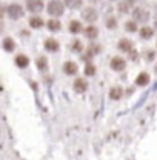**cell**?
<instances>
[{
	"mask_svg": "<svg viewBox=\"0 0 157 160\" xmlns=\"http://www.w3.org/2000/svg\"><path fill=\"white\" fill-rule=\"evenodd\" d=\"M133 17H134V22H142V23H146L149 20V12L143 8H136L133 11Z\"/></svg>",
	"mask_w": 157,
	"mask_h": 160,
	"instance_id": "8",
	"label": "cell"
},
{
	"mask_svg": "<svg viewBox=\"0 0 157 160\" xmlns=\"http://www.w3.org/2000/svg\"><path fill=\"white\" fill-rule=\"evenodd\" d=\"M19 34H20V36H25V37H28V36H29V32H28L26 29H22V31H20Z\"/></svg>",
	"mask_w": 157,
	"mask_h": 160,
	"instance_id": "31",
	"label": "cell"
},
{
	"mask_svg": "<svg viewBox=\"0 0 157 160\" xmlns=\"http://www.w3.org/2000/svg\"><path fill=\"white\" fill-rule=\"evenodd\" d=\"M109 68L113 69V71H123L125 68H126V60L123 59V57H120V56H114L113 59L109 60Z\"/></svg>",
	"mask_w": 157,
	"mask_h": 160,
	"instance_id": "4",
	"label": "cell"
},
{
	"mask_svg": "<svg viewBox=\"0 0 157 160\" xmlns=\"http://www.w3.org/2000/svg\"><path fill=\"white\" fill-rule=\"evenodd\" d=\"M125 29H126L128 32H136V31H137V23H136L134 20H129V22L125 23Z\"/></svg>",
	"mask_w": 157,
	"mask_h": 160,
	"instance_id": "27",
	"label": "cell"
},
{
	"mask_svg": "<svg viewBox=\"0 0 157 160\" xmlns=\"http://www.w3.org/2000/svg\"><path fill=\"white\" fill-rule=\"evenodd\" d=\"M149 83V74L148 72H140L136 77V85L137 86H146Z\"/></svg>",
	"mask_w": 157,
	"mask_h": 160,
	"instance_id": "22",
	"label": "cell"
},
{
	"mask_svg": "<svg viewBox=\"0 0 157 160\" xmlns=\"http://www.w3.org/2000/svg\"><path fill=\"white\" fill-rule=\"evenodd\" d=\"M97 17H99L97 9L93 8V6H88V8H85L82 11V19L85 20V22H88V23H91V25L97 20Z\"/></svg>",
	"mask_w": 157,
	"mask_h": 160,
	"instance_id": "3",
	"label": "cell"
},
{
	"mask_svg": "<svg viewBox=\"0 0 157 160\" xmlns=\"http://www.w3.org/2000/svg\"><path fill=\"white\" fill-rule=\"evenodd\" d=\"M3 29H5V26H3V23H2V22H0V34H2V32H3Z\"/></svg>",
	"mask_w": 157,
	"mask_h": 160,
	"instance_id": "32",
	"label": "cell"
},
{
	"mask_svg": "<svg viewBox=\"0 0 157 160\" xmlns=\"http://www.w3.org/2000/svg\"><path fill=\"white\" fill-rule=\"evenodd\" d=\"M43 0H26V9L31 12V14H34V16H37L40 11L43 9Z\"/></svg>",
	"mask_w": 157,
	"mask_h": 160,
	"instance_id": "5",
	"label": "cell"
},
{
	"mask_svg": "<svg viewBox=\"0 0 157 160\" xmlns=\"http://www.w3.org/2000/svg\"><path fill=\"white\" fill-rule=\"evenodd\" d=\"M83 0H63V5L65 8H69V9H78L82 6Z\"/></svg>",
	"mask_w": 157,
	"mask_h": 160,
	"instance_id": "24",
	"label": "cell"
},
{
	"mask_svg": "<svg viewBox=\"0 0 157 160\" xmlns=\"http://www.w3.org/2000/svg\"><path fill=\"white\" fill-rule=\"evenodd\" d=\"M128 54H129V59H131V60H137L139 54H137V51H136V49H131Z\"/></svg>",
	"mask_w": 157,
	"mask_h": 160,
	"instance_id": "29",
	"label": "cell"
},
{
	"mask_svg": "<svg viewBox=\"0 0 157 160\" xmlns=\"http://www.w3.org/2000/svg\"><path fill=\"white\" fill-rule=\"evenodd\" d=\"M14 63H16V66L20 68V69H26V68L29 66V57H28L26 54H17L16 59H14Z\"/></svg>",
	"mask_w": 157,
	"mask_h": 160,
	"instance_id": "11",
	"label": "cell"
},
{
	"mask_svg": "<svg viewBox=\"0 0 157 160\" xmlns=\"http://www.w3.org/2000/svg\"><path fill=\"white\" fill-rule=\"evenodd\" d=\"M45 26H46L48 31H51V32H59L60 29H62V23H60V20H57V19L48 20V22L45 23Z\"/></svg>",
	"mask_w": 157,
	"mask_h": 160,
	"instance_id": "16",
	"label": "cell"
},
{
	"mask_svg": "<svg viewBox=\"0 0 157 160\" xmlns=\"http://www.w3.org/2000/svg\"><path fill=\"white\" fill-rule=\"evenodd\" d=\"M6 14H8V17L11 20H19L23 17L25 11H23V6L22 5H19V3H11L6 8Z\"/></svg>",
	"mask_w": 157,
	"mask_h": 160,
	"instance_id": "2",
	"label": "cell"
},
{
	"mask_svg": "<svg viewBox=\"0 0 157 160\" xmlns=\"http://www.w3.org/2000/svg\"><path fill=\"white\" fill-rule=\"evenodd\" d=\"M73 89L77 92V94H83L88 91V82L83 79V77H77L73 83Z\"/></svg>",
	"mask_w": 157,
	"mask_h": 160,
	"instance_id": "9",
	"label": "cell"
},
{
	"mask_svg": "<svg viewBox=\"0 0 157 160\" xmlns=\"http://www.w3.org/2000/svg\"><path fill=\"white\" fill-rule=\"evenodd\" d=\"M96 72H97V68H96V65H94V63H86V65H85L83 74H85L86 77H94V76H96Z\"/></svg>",
	"mask_w": 157,
	"mask_h": 160,
	"instance_id": "23",
	"label": "cell"
},
{
	"mask_svg": "<svg viewBox=\"0 0 157 160\" xmlns=\"http://www.w3.org/2000/svg\"><path fill=\"white\" fill-rule=\"evenodd\" d=\"M5 14H6V9H5V8L0 5V20L3 19V16H5Z\"/></svg>",
	"mask_w": 157,
	"mask_h": 160,
	"instance_id": "30",
	"label": "cell"
},
{
	"mask_svg": "<svg viewBox=\"0 0 157 160\" xmlns=\"http://www.w3.org/2000/svg\"><path fill=\"white\" fill-rule=\"evenodd\" d=\"M105 26L108 28V29H116L117 28V19L116 17H108V19L105 20Z\"/></svg>",
	"mask_w": 157,
	"mask_h": 160,
	"instance_id": "26",
	"label": "cell"
},
{
	"mask_svg": "<svg viewBox=\"0 0 157 160\" xmlns=\"http://www.w3.org/2000/svg\"><path fill=\"white\" fill-rule=\"evenodd\" d=\"M117 48L122 52H129L131 49H134V43L129 39H120L117 43Z\"/></svg>",
	"mask_w": 157,
	"mask_h": 160,
	"instance_id": "12",
	"label": "cell"
},
{
	"mask_svg": "<svg viewBox=\"0 0 157 160\" xmlns=\"http://www.w3.org/2000/svg\"><path fill=\"white\" fill-rule=\"evenodd\" d=\"M69 51H71V52H76V54H80L82 51H85V49H83V43L78 39H74L69 43Z\"/></svg>",
	"mask_w": 157,
	"mask_h": 160,
	"instance_id": "19",
	"label": "cell"
},
{
	"mask_svg": "<svg viewBox=\"0 0 157 160\" xmlns=\"http://www.w3.org/2000/svg\"><path fill=\"white\" fill-rule=\"evenodd\" d=\"M123 97V88L120 86H113L109 89V99L111 100H120Z\"/></svg>",
	"mask_w": 157,
	"mask_h": 160,
	"instance_id": "18",
	"label": "cell"
},
{
	"mask_svg": "<svg viewBox=\"0 0 157 160\" xmlns=\"http://www.w3.org/2000/svg\"><path fill=\"white\" fill-rule=\"evenodd\" d=\"M46 11L53 17H62L65 14V5L60 0H51L48 3V6H46Z\"/></svg>",
	"mask_w": 157,
	"mask_h": 160,
	"instance_id": "1",
	"label": "cell"
},
{
	"mask_svg": "<svg viewBox=\"0 0 157 160\" xmlns=\"http://www.w3.org/2000/svg\"><path fill=\"white\" fill-rule=\"evenodd\" d=\"M43 48H45V51L54 54V52H57L60 49V43L54 37H48V39H45V42H43Z\"/></svg>",
	"mask_w": 157,
	"mask_h": 160,
	"instance_id": "7",
	"label": "cell"
},
{
	"mask_svg": "<svg viewBox=\"0 0 157 160\" xmlns=\"http://www.w3.org/2000/svg\"><path fill=\"white\" fill-rule=\"evenodd\" d=\"M2 48H3V51H6V52H14V51H16V42H14V39L5 37V39L2 40Z\"/></svg>",
	"mask_w": 157,
	"mask_h": 160,
	"instance_id": "14",
	"label": "cell"
},
{
	"mask_svg": "<svg viewBox=\"0 0 157 160\" xmlns=\"http://www.w3.org/2000/svg\"><path fill=\"white\" fill-rule=\"evenodd\" d=\"M154 57H156V52H154L153 49H146V51H145V59L148 60V62L154 60Z\"/></svg>",
	"mask_w": 157,
	"mask_h": 160,
	"instance_id": "28",
	"label": "cell"
},
{
	"mask_svg": "<svg viewBox=\"0 0 157 160\" xmlns=\"http://www.w3.org/2000/svg\"><path fill=\"white\" fill-rule=\"evenodd\" d=\"M86 52H89V54L94 57V56H97V54L102 52V46H100V45H96V43H91V45L86 48Z\"/></svg>",
	"mask_w": 157,
	"mask_h": 160,
	"instance_id": "25",
	"label": "cell"
},
{
	"mask_svg": "<svg viewBox=\"0 0 157 160\" xmlns=\"http://www.w3.org/2000/svg\"><path fill=\"white\" fill-rule=\"evenodd\" d=\"M154 71H156V74H157V63H156V66H154Z\"/></svg>",
	"mask_w": 157,
	"mask_h": 160,
	"instance_id": "34",
	"label": "cell"
},
{
	"mask_svg": "<svg viewBox=\"0 0 157 160\" xmlns=\"http://www.w3.org/2000/svg\"><path fill=\"white\" fill-rule=\"evenodd\" d=\"M89 2H91V3H97L99 0H89Z\"/></svg>",
	"mask_w": 157,
	"mask_h": 160,
	"instance_id": "33",
	"label": "cell"
},
{
	"mask_svg": "<svg viewBox=\"0 0 157 160\" xmlns=\"http://www.w3.org/2000/svg\"><path fill=\"white\" fill-rule=\"evenodd\" d=\"M133 5H134V0H122V2L119 3L117 11L120 14H128V12L131 11Z\"/></svg>",
	"mask_w": 157,
	"mask_h": 160,
	"instance_id": "13",
	"label": "cell"
},
{
	"mask_svg": "<svg viewBox=\"0 0 157 160\" xmlns=\"http://www.w3.org/2000/svg\"><path fill=\"white\" fill-rule=\"evenodd\" d=\"M139 34H140V37L143 40H148L153 37V34H154V29L151 28V26H142L140 28V31H139Z\"/></svg>",
	"mask_w": 157,
	"mask_h": 160,
	"instance_id": "21",
	"label": "cell"
},
{
	"mask_svg": "<svg viewBox=\"0 0 157 160\" xmlns=\"http://www.w3.org/2000/svg\"><path fill=\"white\" fill-rule=\"evenodd\" d=\"M29 26H31L33 29H40V28L45 26V20L42 19L40 16H33V17L29 19Z\"/></svg>",
	"mask_w": 157,
	"mask_h": 160,
	"instance_id": "17",
	"label": "cell"
},
{
	"mask_svg": "<svg viewBox=\"0 0 157 160\" xmlns=\"http://www.w3.org/2000/svg\"><path fill=\"white\" fill-rule=\"evenodd\" d=\"M68 31H69L71 34H80V32L83 31L82 22H78V20H69V23H68Z\"/></svg>",
	"mask_w": 157,
	"mask_h": 160,
	"instance_id": "15",
	"label": "cell"
},
{
	"mask_svg": "<svg viewBox=\"0 0 157 160\" xmlns=\"http://www.w3.org/2000/svg\"><path fill=\"white\" fill-rule=\"evenodd\" d=\"M36 66H37V69H39L40 72H45V71L48 69V57H45V56L37 57V60H36Z\"/></svg>",
	"mask_w": 157,
	"mask_h": 160,
	"instance_id": "20",
	"label": "cell"
},
{
	"mask_svg": "<svg viewBox=\"0 0 157 160\" xmlns=\"http://www.w3.org/2000/svg\"><path fill=\"white\" fill-rule=\"evenodd\" d=\"M83 34H85V37L88 40H96L99 37V28L97 26H94V25H89V26H86L83 31H82Z\"/></svg>",
	"mask_w": 157,
	"mask_h": 160,
	"instance_id": "10",
	"label": "cell"
},
{
	"mask_svg": "<svg viewBox=\"0 0 157 160\" xmlns=\"http://www.w3.org/2000/svg\"><path fill=\"white\" fill-rule=\"evenodd\" d=\"M63 72L66 74V76H69V77H73V76H77L78 72V65L74 62V60H66L65 63H63Z\"/></svg>",
	"mask_w": 157,
	"mask_h": 160,
	"instance_id": "6",
	"label": "cell"
}]
</instances>
